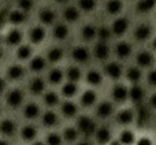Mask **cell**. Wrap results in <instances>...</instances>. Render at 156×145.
<instances>
[{
  "instance_id": "6da1fadb",
  "label": "cell",
  "mask_w": 156,
  "mask_h": 145,
  "mask_svg": "<svg viewBox=\"0 0 156 145\" xmlns=\"http://www.w3.org/2000/svg\"><path fill=\"white\" fill-rule=\"evenodd\" d=\"M78 127H80V130L83 132L85 134H90V133L94 132L96 125H94V122L92 121L89 116H81V118L78 119Z\"/></svg>"
},
{
  "instance_id": "74e56055",
  "label": "cell",
  "mask_w": 156,
  "mask_h": 145,
  "mask_svg": "<svg viewBox=\"0 0 156 145\" xmlns=\"http://www.w3.org/2000/svg\"><path fill=\"white\" fill-rule=\"evenodd\" d=\"M67 78L70 80V82L76 83L77 81H80V78H81V70L78 67H70L67 70Z\"/></svg>"
},
{
  "instance_id": "e0dca14e",
  "label": "cell",
  "mask_w": 156,
  "mask_h": 145,
  "mask_svg": "<svg viewBox=\"0 0 156 145\" xmlns=\"http://www.w3.org/2000/svg\"><path fill=\"white\" fill-rule=\"evenodd\" d=\"M63 16L67 22H76L80 18V11L76 7H67L63 11Z\"/></svg>"
},
{
  "instance_id": "ffe728a7",
  "label": "cell",
  "mask_w": 156,
  "mask_h": 145,
  "mask_svg": "<svg viewBox=\"0 0 156 145\" xmlns=\"http://www.w3.org/2000/svg\"><path fill=\"white\" fill-rule=\"evenodd\" d=\"M129 97L133 100V101H136V103L141 101V100H143V97H144V90H143V88H141V86H138V85H134L133 88H130V90H129Z\"/></svg>"
},
{
  "instance_id": "681fc988",
  "label": "cell",
  "mask_w": 156,
  "mask_h": 145,
  "mask_svg": "<svg viewBox=\"0 0 156 145\" xmlns=\"http://www.w3.org/2000/svg\"><path fill=\"white\" fill-rule=\"evenodd\" d=\"M149 103H151V105L154 108H156V93H154L151 96V99H149Z\"/></svg>"
},
{
  "instance_id": "2e32d148",
  "label": "cell",
  "mask_w": 156,
  "mask_h": 145,
  "mask_svg": "<svg viewBox=\"0 0 156 145\" xmlns=\"http://www.w3.org/2000/svg\"><path fill=\"white\" fill-rule=\"evenodd\" d=\"M149 34H151V27H149L148 25H145V23L140 25V26L136 29V32H134V36H136L137 40H145V38L149 37Z\"/></svg>"
},
{
  "instance_id": "7c38bea8",
  "label": "cell",
  "mask_w": 156,
  "mask_h": 145,
  "mask_svg": "<svg viewBox=\"0 0 156 145\" xmlns=\"http://www.w3.org/2000/svg\"><path fill=\"white\" fill-rule=\"evenodd\" d=\"M110 140H111V133L107 127H100L96 132V141L99 144L104 145V144L110 143Z\"/></svg>"
},
{
  "instance_id": "5b68a950",
  "label": "cell",
  "mask_w": 156,
  "mask_h": 145,
  "mask_svg": "<svg viewBox=\"0 0 156 145\" xmlns=\"http://www.w3.org/2000/svg\"><path fill=\"white\" fill-rule=\"evenodd\" d=\"M105 72H107V75L110 78H112V80H118V78L122 75V67L118 65V63L111 62L105 66Z\"/></svg>"
},
{
  "instance_id": "b9f144b4",
  "label": "cell",
  "mask_w": 156,
  "mask_h": 145,
  "mask_svg": "<svg viewBox=\"0 0 156 145\" xmlns=\"http://www.w3.org/2000/svg\"><path fill=\"white\" fill-rule=\"evenodd\" d=\"M63 136H65V138L67 141H74L78 137V132L74 127H67V129H65V132H63Z\"/></svg>"
},
{
  "instance_id": "f1b7e54d",
  "label": "cell",
  "mask_w": 156,
  "mask_h": 145,
  "mask_svg": "<svg viewBox=\"0 0 156 145\" xmlns=\"http://www.w3.org/2000/svg\"><path fill=\"white\" fill-rule=\"evenodd\" d=\"M45 59L43 56H36L34 59L30 60V69L33 71H41L44 67H45Z\"/></svg>"
},
{
  "instance_id": "44dd1931",
  "label": "cell",
  "mask_w": 156,
  "mask_h": 145,
  "mask_svg": "<svg viewBox=\"0 0 156 145\" xmlns=\"http://www.w3.org/2000/svg\"><path fill=\"white\" fill-rule=\"evenodd\" d=\"M105 8H107L108 14H118L123 8V3L121 0H108Z\"/></svg>"
},
{
  "instance_id": "484cf974",
  "label": "cell",
  "mask_w": 156,
  "mask_h": 145,
  "mask_svg": "<svg viewBox=\"0 0 156 145\" xmlns=\"http://www.w3.org/2000/svg\"><path fill=\"white\" fill-rule=\"evenodd\" d=\"M136 137H134V133L130 132V130H125V132L121 133L119 136V143L122 145H132L134 143Z\"/></svg>"
},
{
  "instance_id": "f5cc1de1",
  "label": "cell",
  "mask_w": 156,
  "mask_h": 145,
  "mask_svg": "<svg viewBox=\"0 0 156 145\" xmlns=\"http://www.w3.org/2000/svg\"><path fill=\"white\" fill-rule=\"evenodd\" d=\"M0 145H8V143L4 141V140H0Z\"/></svg>"
},
{
  "instance_id": "4fadbf2b",
  "label": "cell",
  "mask_w": 156,
  "mask_h": 145,
  "mask_svg": "<svg viewBox=\"0 0 156 145\" xmlns=\"http://www.w3.org/2000/svg\"><path fill=\"white\" fill-rule=\"evenodd\" d=\"M15 132V123L10 119H4L0 123V133L4 136H12Z\"/></svg>"
},
{
  "instance_id": "11a10c76",
  "label": "cell",
  "mask_w": 156,
  "mask_h": 145,
  "mask_svg": "<svg viewBox=\"0 0 156 145\" xmlns=\"http://www.w3.org/2000/svg\"><path fill=\"white\" fill-rule=\"evenodd\" d=\"M78 145H90V144H88V143H81V144H78Z\"/></svg>"
},
{
  "instance_id": "9a60e30c",
  "label": "cell",
  "mask_w": 156,
  "mask_h": 145,
  "mask_svg": "<svg viewBox=\"0 0 156 145\" xmlns=\"http://www.w3.org/2000/svg\"><path fill=\"white\" fill-rule=\"evenodd\" d=\"M111 112H112V104L110 101H103L97 107V115L100 118H107L111 115Z\"/></svg>"
},
{
  "instance_id": "7bdbcfd3",
  "label": "cell",
  "mask_w": 156,
  "mask_h": 145,
  "mask_svg": "<svg viewBox=\"0 0 156 145\" xmlns=\"http://www.w3.org/2000/svg\"><path fill=\"white\" fill-rule=\"evenodd\" d=\"M96 5V0H80V7L83 11H92Z\"/></svg>"
},
{
  "instance_id": "8992f818",
  "label": "cell",
  "mask_w": 156,
  "mask_h": 145,
  "mask_svg": "<svg viewBox=\"0 0 156 145\" xmlns=\"http://www.w3.org/2000/svg\"><path fill=\"white\" fill-rule=\"evenodd\" d=\"M115 51H116V55H118L121 59H126V58L132 54V47H130V44L126 43V41H121V43L116 44Z\"/></svg>"
},
{
  "instance_id": "6f0895ef",
  "label": "cell",
  "mask_w": 156,
  "mask_h": 145,
  "mask_svg": "<svg viewBox=\"0 0 156 145\" xmlns=\"http://www.w3.org/2000/svg\"><path fill=\"white\" fill-rule=\"evenodd\" d=\"M2 56H3V51L0 49V59H2Z\"/></svg>"
},
{
  "instance_id": "f546056e",
  "label": "cell",
  "mask_w": 156,
  "mask_h": 145,
  "mask_svg": "<svg viewBox=\"0 0 156 145\" xmlns=\"http://www.w3.org/2000/svg\"><path fill=\"white\" fill-rule=\"evenodd\" d=\"M81 101H82V104L83 105H92L94 101H96V93H94L93 90H85L83 92V94H82V97H81Z\"/></svg>"
},
{
  "instance_id": "680465c9",
  "label": "cell",
  "mask_w": 156,
  "mask_h": 145,
  "mask_svg": "<svg viewBox=\"0 0 156 145\" xmlns=\"http://www.w3.org/2000/svg\"><path fill=\"white\" fill-rule=\"evenodd\" d=\"M58 2H60V3H62V2H65V0H58Z\"/></svg>"
},
{
  "instance_id": "603a6c76",
  "label": "cell",
  "mask_w": 156,
  "mask_h": 145,
  "mask_svg": "<svg viewBox=\"0 0 156 145\" xmlns=\"http://www.w3.org/2000/svg\"><path fill=\"white\" fill-rule=\"evenodd\" d=\"M23 114H25V116H26V118L33 119V118H36V116L40 114V108H38V105L34 104V103H29V104L25 107Z\"/></svg>"
},
{
  "instance_id": "f907efd6",
  "label": "cell",
  "mask_w": 156,
  "mask_h": 145,
  "mask_svg": "<svg viewBox=\"0 0 156 145\" xmlns=\"http://www.w3.org/2000/svg\"><path fill=\"white\" fill-rule=\"evenodd\" d=\"M4 86H5V82H4V80L3 78H0V92L4 89Z\"/></svg>"
},
{
  "instance_id": "5bb4252c",
  "label": "cell",
  "mask_w": 156,
  "mask_h": 145,
  "mask_svg": "<svg viewBox=\"0 0 156 145\" xmlns=\"http://www.w3.org/2000/svg\"><path fill=\"white\" fill-rule=\"evenodd\" d=\"M21 40H22V34L18 29L10 30L7 37H5V41H7V44H10V45H18V44L21 43Z\"/></svg>"
},
{
  "instance_id": "f35d334b",
  "label": "cell",
  "mask_w": 156,
  "mask_h": 145,
  "mask_svg": "<svg viewBox=\"0 0 156 145\" xmlns=\"http://www.w3.org/2000/svg\"><path fill=\"white\" fill-rule=\"evenodd\" d=\"M62 80H63V72L60 69H54V70H51V72H49V81H51L52 83H59Z\"/></svg>"
},
{
  "instance_id": "8d00e7d4",
  "label": "cell",
  "mask_w": 156,
  "mask_h": 145,
  "mask_svg": "<svg viewBox=\"0 0 156 145\" xmlns=\"http://www.w3.org/2000/svg\"><path fill=\"white\" fill-rule=\"evenodd\" d=\"M44 101H45V104H48L49 107L56 105L58 101H59V96H58L55 92H48V93H45V96H44Z\"/></svg>"
},
{
  "instance_id": "d6a6232c",
  "label": "cell",
  "mask_w": 156,
  "mask_h": 145,
  "mask_svg": "<svg viewBox=\"0 0 156 145\" xmlns=\"http://www.w3.org/2000/svg\"><path fill=\"white\" fill-rule=\"evenodd\" d=\"M62 112H63V115H66V116H73V115H76V112H77V105L74 104V103H71V101L63 103V105H62Z\"/></svg>"
},
{
  "instance_id": "83f0119b",
  "label": "cell",
  "mask_w": 156,
  "mask_h": 145,
  "mask_svg": "<svg viewBox=\"0 0 156 145\" xmlns=\"http://www.w3.org/2000/svg\"><path fill=\"white\" fill-rule=\"evenodd\" d=\"M25 12L23 11H21V10H15V11H12V12L8 15V19H10V22L11 23H14V25H19V23H22V22L25 21Z\"/></svg>"
},
{
  "instance_id": "277c9868",
  "label": "cell",
  "mask_w": 156,
  "mask_h": 145,
  "mask_svg": "<svg viewBox=\"0 0 156 145\" xmlns=\"http://www.w3.org/2000/svg\"><path fill=\"white\" fill-rule=\"evenodd\" d=\"M112 97L116 101H125L129 97V89L125 85H115L112 89Z\"/></svg>"
},
{
  "instance_id": "4dcf8cb0",
  "label": "cell",
  "mask_w": 156,
  "mask_h": 145,
  "mask_svg": "<svg viewBox=\"0 0 156 145\" xmlns=\"http://www.w3.org/2000/svg\"><path fill=\"white\" fill-rule=\"evenodd\" d=\"M21 134H22V138L30 141V140H33V138L37 136V130H36L34 126H30V125H29V126H25L23 129H22Z\"/></svg>"
},
{
  "instance_id": "9c48e42d",
  "label": "cell",
  "mask_w": 156,
  "mask_h": 145,
  "mask_svg": "<svg viewBox=\"0 0 156 145\" xmlns=\"http://www.w3.org/2000/svg\"><path fill=\"white\" fill-rule=\"evenodd\" d=\"M152 62H154V58L148 51H141L137 55V65L141 67H148L152 65Z\"/></svg>"
},
{
  "instance_id": "7a4b0ae2",
  "label": "cell",
  "mask_w": 156,
  "mask_h": 145,
  "mask_svg": "<svg viewBox=\"0 0 156 145\" xmlns=\"http://www.w3.org/2000/svg\"><path fill=\"white\" fill-rule=\"evenodd\" d=\"M23 100V93L19 89H12L10 93L7 94V103L11 107H18Z\"/></svg>"
},
{
  "instance_id": "60d3db41",
  "label": "cell",
  "mask_w": 156,
  "mask_h": 145,
  "mask_svg": "<svg viewBox=\"0 0 156 145\" xmlns=\"http://www.w3.org/2000/svg\"><path fill=\"white\" fill-rule=\"evenodd\" d=\"M62 56H63V51L60 48H52L48 52V59L51 62H58V60L62 59Z\"/></svg>"
},
{
  "instance_id": "30bf717a",
  "label": "cell",
  "mask_w": 156,
  "mask_h": 145,
  "mask_svg": "<svg viewBox=\"0 0 156 145\" xmlns=\"http://www.w3.org/2000/svg\"><path fill=\"white\" fill-rule=\"evenodd\" d=\"M45 37V30L43 29L41 26H36L30 30V41L34 44H38L44 40Z\"/></svg>"
},
{
  "instance_id": "ab89813d",
  "label": "cell",
  "mask_w": 156,
  "mask_h": 145,
  "mask_svg": "<svg viewBox=\"0 0 156 145\" xmlns=\"http://www.w3.org/2000/svg\"><path fill=\"white\" fill-rule=\"evenodd\" d=\"M16 55H18V58L21 60L27 59V58L32 55V49H30V47H27V45H21L18 48V51H16Z\"/></svg>"
},
{
  "instance_id": "836d02e7",
  "label": "cell",
  "mask_w": 156,
  "mask_h": 145,
  "mask_svg": "<svg viewBox=\"0 0 156 145\" xmlns=\"http://www.w3.org/2000/svg\"><path fill=\"white\" fill-rule=\"evenodd\" d=\"M127 80L132 82H138L141 80V71L138 67H130L127 70Z\"/></svg>"
},
{
  "instance_id": "816d5d0a",
  "label": "cell",
  "mask_w": 156,
  "mask_h": 145,
  "mask_svg": "<svg viewBox=\"0 0 156 145\" xmlns=\"http://www.w3.org/2000/svg\"><path fill=\"white\" fill-rule=\"evenodd\" d=\"M110 145H122V144L119 143V141H111Z\"/></svg>"
},
{
  "instance_id": "d4e9b609",
  "label": "cell",
  "mask_w": 156,
  "mask_h": 145,
  "mask_svg": "<svg viewBox=\"0 0 156 145\" xmlns=\"http://www.w3.org/2000/svg\"><path fill=\"white\" fill-rule=\"evenodd\" d=\"M44 89H45V82H44L41 78H34V80H32V82H30V90H32V93L38 94V93H41Z\"/></svg>"
},
{
  "instance_id": "d6986e66",
  "label": "cell",
  "mask_w": 156,
  "mask_h": 145,
  "mask_svg": "<svg viewBox=\"0 0 156 145\" xmlns=\"http://www.w3.org/2000/svg\"><path fill=\"white\" fill-rule=\"evenodd\" d=\"M69 36V27L63 23H59L54 27V37L58 40H65Z\"/></svg>"
},
{
  "instance_id": "8fae6325",
  "label": "cell",
  "mask_w": 156,
  "mask_h": 145,
  "mask_svg": "<svg viewBox=\"0 0 156 145\" xmlns=\"http://www.w3.org/2000/svg\"><path fill=\"white\" fill-rule=\"evenodd\" d=\"M73 58L77 62H86L89 59V51L83 47H76L73 49Z\"/></svg>"
},
{
  "instance_id": "db71d44e",
  "label": "cell",
  "mask_w": 156,
  "mask_h": 145,
  "mask_svg": "<svg viewBox=\"0 0 156 145\" xmlns=\"http://www.w3.org/2000/svg\"><path fill=\"white\" fill-rule=\"evenodd\" d=\"M154 48H155V49H156V37H155V38H154Z\"/></svg>"
},
{
  "instance_id": "cb8c5ba5",
  "label": "cell",
  "mask_w": 156,
  "mask_h": 145,
  "mask_svg": "<svg viewBox=\"0 0 156 145\" xmlns=\"http://www.w3.org/2000/svg\"><path fill=\"white\" fill-rule=\"evenodd\" d=\"M40 21L43 23L51 25L52 22L55 21V12L52 10H48V8H44V10L40 11Z\"/></svg>"
},
{
  "instance_id": "ba28073f",
  "label": "cell",
  "mask_w": 156,
  "mask_h": 145,
  "mask_svg": "<svg viewBox=\"0 0 156 145\" xmlns=\"http://www.w3.org/2000/svg\"><path fill=\"white\" fill-rule=\"evenodd\" d=\"M94 55H96L97 59L105 60L108 56H110V48H108V45L104 43H99L96 47H94Z\"/></svg>"
},
{
  "instance_id": "7dc6e473",
  "label": "cell",
  "mask_w": 156,
  "mask_h": 145,
  "mask_svg": "<svg viewBox=\"0 0 156 145\" xmlns=\"http://www.w3.org/2000/svg\"><path fill=\"white\" fill-rule=\"evenodd\" d=\"M148 82L151 83V85H155L156 86V70H152L148 74Z\"/></svg>"
},
{
  "instance_id": "ee69618b",
  "label": "cell",
  "mask_w": 156,
  "mask_h": 145,
  "mask_svg": "<svg viewBox=\"0 0 156 145\" xmlns=\"http://www.w3.org/2000/svg\"><path fill=\"white\" fill-rule=\"evenodd\" d=\"M47 143H48V145H60L62 144V138L56 133H51L48 136V138H47Z\"/></svg>"
},
{
  "instance_id": "bcb514c9",
  "label": "cell",
  "mask_w": 156,
  "mask_h": 145,
  "mask_svg": "<svg viewBox=\"0 0 156 145\" xmlns=\"http://www.w3.org/2000/svg\"><path fill=\"white\" fill-rule=\"evenodd\" d=\"M32 5H33V2L32 0H19L18 2V7H19V10L21 11H29L30 8H32Z\"/></svg>"
},
{
  "instance_id": "e575fe53",
  "label": "cell",
  "mask_w": 156,
  "mask_h": 145,
  "mask_svg": "<svg viewBox=\"0 0 156 145\" xmlns=\"http://www.w3.org/2000/svg\"><path fill=\"white\" fill-rule=\"evenodd\" d=\"M76 92H77V85L74 82L65 83V85H63V88H62V93L65 94V96H67V97L74 96V94H76Z\"/></svg>"
},
{
  "instance_id": "4316f807",
  "label": "cell",
  "mask_w": 156,
  "mask_h": 145,
  "mask_svg": "<svg viewBox=\"0 0 156 145\" xmlns=\"http://www.w3.org/2000/svg\"><path fill=\"white\" fill-rule=\"evenodd\" d=\"M86 81H88L90 85H99V83H101V81H103V75H101V72H99L96 70H92L86 74Z\"/></svg>"
},
{
  "instance_id": "c3c4849f",
  "label": "cell",
  "mask_w": 156,
  "mask_h": 145,
  "mask_svg": "<svg viewBox=\"0 0 156 145\" xmlns=\"http://www.w3.org/2000/svg\"><path fill=\"white\" fill-rule=\"evenodd\" d=\"M137 145H152V141L149 140L148 137H143V138H140V140H138Z\"/></svg>"
},
{
  "instance_id": "f6af8a7d",
  "label": "cell",
  "mask_w": 156,
  "mask_h": 145,
  "mask_svg": "<svg viewBox=\"0 0 156 145\" xmlns=\"http://www.w3.org/2000/svg\"><path fill=\"white\" fill-rule=\"evenodd\" d=\"M97 34H99V37L101 38V40H107V38L111 37V29L107 26H101L97 30Z\"/></svg>"
},
{
  "instance_id": "ac0fdd59",
  "label": "cell",
  "mask_w": 156,
  "mask_h": 145,
  "mask_svg": "<svg viewBox=\"0 0 156 145\" xmlns=\"http://www.w3.org/2000/svg\"><path fill=\"white\" fill-rule=\"evenodd\" d=\"M7 75L10 80H19V78L23 75V69H22V66H19V65H12L8 67Z\"/></svg>"
},
{
  "instance_id": "52a82bcc",
  "label": "cell",
  "mask_w": 156,
  "mask_h": 145,
  "mask_svg": "<svg viewBox=\"0 0 156 145\" xmlns=\"http://www.w3.org/2000/svg\"><path fill=\"white\" fill-rule=\"evenodd\" d=\"M133 119H134V114H133V111L129 110V108L119 111L118 115H116V121L121 125H129Z\"/></svg>"
},
{
  "instance_id": "3957f363",
  "label": "cell",
  "mask_w": 156,
  "mask_h": 145,
  "mask_svg": "<svg viewBox=\"0 0 156 145\" xmlns=\"http://www.w3.org/2000/svg\"><path fill=\"white\" fill-rule=\"evenodd\" d=\"M127 27H129V21L126 18H118L112 23V33H115L116 36H122L126 33Z\"/></svg>"
},
{
  "instance_id": "7402d4cb",
  "label": "cell",
  "mask_w": 156,
  "mask_h": 145,
  "mask_svg": "<svg viewBox=\"0 0 156 145\" xmlns=\"http://www.w3.org/2000/svg\"><path fill=\"white\" fill-rule=\"evenodd\" d=\"M156 5V0H138L137 10L140 12H149Z\"/></svg>"
},
{
  "instance_id": "d590c367",
  "label": "cell",
  "mask_w": 156,
  "mask_h": 145,
  "mask_svg": "<svg viewBox=\"0 0 156 145\" xmlns=\"http://www.w3.org/2000/svg\"><path fill=\"white\" fill-rule=\"evenodd\" d=\"M96 34H97V30L94 29L92 25H85V26H83L82 37L85 38V40H92V38H93Z\"/></svg>"
},
{
  "instance_id": "1f68e13d",
  "label": "cell",
  "mask_w": 156,
  "mask_h": 145,
  "mask_svg": "<svg viewBox=\"0 0 156 145\" xmlns=\"http://www.w3.org/2000/svg\"><path fill=\"white\" fill-rule=\"evenodd\" d=\"M56 122H58V115L55 112H52V111H47L43 115V123L45 126H54V125H56Z\"/></svg>"
},
{
  "instance_id": "9f6ffc18",
  "label": "cell",
  "mask_w": 156,
  "mask_h": 145,
  "mask_svg": "<svg viewBox=\"0 0 156 145\" xmlns=\"http://www.w3.org/2000/svg\"><path fill=\"white\" fill-rule=\"evenodd\" d=\"M33 145H44V144H43V143H34Z\"/></svg>"
}]
</instances>
